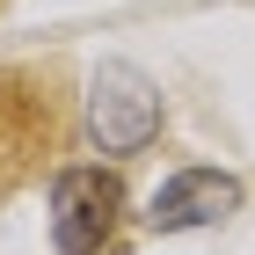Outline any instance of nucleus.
I'll return each instance as SVG.
<instances>
[{
	"label": "nucleus",
	"instance_id": "nucleus-1",
	"mask_svg": "<svg viewBox=\"0 0 255 255\" xmlns=\"http://www.w3.org/2000/svg\"><path fill=\"white\" fill-rule=\"evenodd\" d=\"M153 131H160V88L124 59L95 66V80H88V138L102 153H138Z\"/></svg>",
	"mask_w": 255,
	"mask_h": 255
},
{
	"label": "nucleus",
	"instance_id": "nucleus-2",
	"mask_svg": "<svg viewBox=\"0 0 255 255\" xmlns=\"http://www.w3.org/2000/svg\"><path fill=\"white\" fill-rule=\"evenodd\" d=\"M124 212V182L110 168H59L51 175V248L59 255H102Z\"/></svg>",
	"mask_w": 255,
	"mask_h": 255
},
{
	"label": "nucleus",
	"instance_id": "nucleus-3",
	"mask_svg": "<svg viewBox=\"0 0 255 255\" xmlns=\"http://www.w3.org/2000/svg\"><path fill=\"white\" fill-rule=\"evenodd\" d=\"M51 131H59L51 88H37L29 73H0V197L29 175V160L51 146Z\"/></svg>",
	"mask_w": 255,
	"mask_h": 255
},
{
	"label": "nucleus",
	"instance_id": "nucleus-4",
	"mask_svg": "<svg viewBox=\"0 0 255 255\" xmlns=\"http://www.w3.org/2000/svg\"><path fill=\"white\" fill-rule=\"evenodd\" d=\"M241 212V182L219 175V168H182L153 190V234H182V226H219V219Z\"/></svg>",
	"mask_w": 255,
	"mask_h": 255
}]
</instances>
